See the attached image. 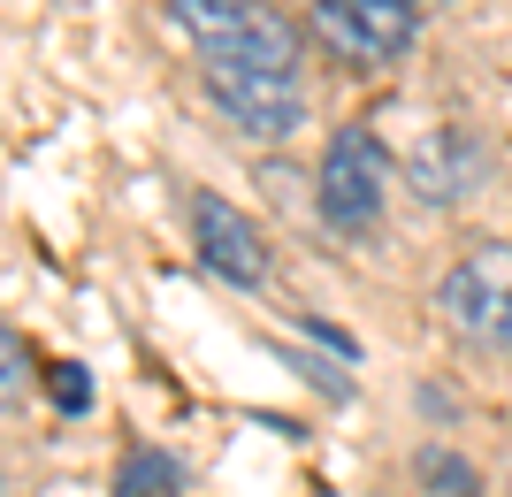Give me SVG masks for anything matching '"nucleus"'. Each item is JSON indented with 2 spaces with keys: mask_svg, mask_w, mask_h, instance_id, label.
Listing matches in <instances>:
<instances>
[{
  "mask_svg": "<svg viewBox=\"0 0 512 497\" xmlns=\"http://www.w3.org/2000/svg\"><path fill=\"white\" fill-rule=\"evenodd\" d=\"M436 314H444L467 345H490V352H512V245L490 238L459 253L436 283Z\"/></svg>",
  "mask_w": 512,
  "mask_h": 497,
  "instance_id": "1",
  "label": "nucleus"
},
{
  "mask_svg": "<svg viewBox=\"0 0 512 497\" xmlns=\"http://www.w3.org/2000/svg\"><path fill=\"white\" fill-rule=\"evenodd\" d=\"M314 199H321V222L329 230H344V238H360L367 222L383 215L390 199V153L375 130H337L329 138V153H321V176H314Z\"/></svg>",
  "mask_w": 512,
  "mask_h": 497,
  "instance_id": "2",
  "label": "nucleus"
},
{
  "mask_svg": "<svg viewBox=\"0 0 512 497\" xmlns=\"http://www.w3.org/2000/svg\"><path fill=\"white\" fill-rule=\"evenodd\" d=\"M421 31V0H314V39L344 62H398Z\"/></svg>",
  "mask_w": 512,
  "mask_h": 497,
  "instance_id": "3",
  "label": "nucleus"
},
{
  "mask_svg": "<svg viewBox=\"0 0 512 497\" xmlns=\"http://www.w3.org/2000/svg\"><path fill=\"white\" fill-rule=\"evenodd\" d=\"M207 92L245 138H291L306 123L299 69H207Z\"/></svg>",
  "mask_w": 512,
  "mask_h": 497,
  "instance_id": "4",
  "label": "nucleus"
},
{
  "mask_svg": "<svg viewBox=\"0 0 512 497\" xmlns=\"http://www.w3.org/2000/svg\"><path fill=\"white\" fill-rule=\"evenodd\" d=\"M192 245L214 276L237 283V291H253L268 276V245H260L253 215H237L230 199H214V192H192Z\"/></svg>",
  "mask_w": 512,
  "mask_h": 497,
  "instance_id": "5",
  "label": "nucleus"
},
{
  "mask_svg": "<svg viewBox=\"0 0 512 497\" xmlns=\"http://www.w3.org/2000/svg\"><path fill=\"white\" fill-rule=\"evenodd\" d=\"M474 176H482V146H474L467 130H436V138H421V153H413V184H421V199L459 207V199L474 192Z\"/></svg>",
  "mask_w": 512,
  "mask_h": 497,
  "instance_id": "6",
  "label": "nucleus"
},
{
  "mask_svg": "<svg viewBox=\"0 0 512 497\" xmlns=\"http://www.w3.org/2000/svg\"><path fill=\"white\" fill-rule=\"evenodd\" d=\"M207 69H299V31H291L276 8H253L245 31H230V39L207 54Z\"/></svg>",
  "mask_w": 512,
  "mask_h": 497,
  "instance_id": "7",
  "label": "nucleus"
},
{
  "mask_svg": "<svg viewBox=\"0 0 512 497\" xmlns=\"http://www.w3.org/2000/svg\"><path fill=\"white\" fill-rule=\"evenodd\" d=\"M253 8H260V0H169V16L199 39V54H214L230 31H245V16H253Z\"/></svg>",
  "mask_w": 512,
  "mask_h": 497,
  "instance_id": "8",
  "label": "nucleus"
},
{
  "mask_svg": "<svg viewBox=\"0 0 512 497\" xmlns=\"http://www.w3.org/2000/svg\"><path fill=\"white\" fill-rule=\"evenodd\" d=\"M176 490H184V467L169 452H130L115 475V497H176Z\"/></svg>",
  "mask_w": 512,
  "mask_h": 497,
  "instance_id": "9",
  "label": "nucleus"
},
{
  "mask_svg": "<svg viewBox=\"0 0 512 497\" xmlns=\"http://www.w3.org/2000/svg\"><path fill=\"white\" fill-rule=\"evenodd\" d=\"M421 482L436 497H482V475H474L459 452H444V444H428V452H421Z\"/></svg>",
  "mask_w": 512,
  "mask_h": 497,
  "instance_id": "10",
  "label": "nucleus"
},
{
  "mask_svg": "<svg viewBox=\"0 0 512 497\" xmlns=\"http://www.w3.org/2000/svg\"><path fill=\"white\" fill-rule=\"evenodd\" d=\"M23 390H31V352H23L16 329H0V413L23 406Z\"/></svg>",
  "mask_w": 512,
  "mask_h": 497,
  "instance_id": "11",
  "label": "nucleus"
},
{
  "mask_svg": "<svg viewBox=\"0 0 512 497\" xmlns=\"http://www.w3.org/2000/svg\"><path fill=\"white\" fill-rule=\"evenodd\" d=\"M54 375H62V406H69V413H85V406H92V383H85V368H54Z\"/></svg>",
  "mask_w": 512,
  "mask_h": 497,
  "instance_id": "12",
  "label": "nucleus"
}]
</instances>
